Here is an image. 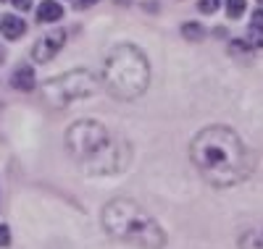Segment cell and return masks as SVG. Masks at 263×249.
I'll return each instance as SVG.
<instances>
[{"mask_svg": "<svg viewBox=\"0 0 263 249\" xmlns=\"http://www.w3.org/2000/svg\"><path fill=\"white\" fill-rule=\"evenodd\" d=\"M11 3L18 8V11H29V6H32V0H11Z\"/></svg>", "mask_w": 263, "mask_h": 249, "instance_id": "2e32d148", "label": "cell"}, {"mask_svg": "<svg viewBox=\"0 0 263 249\" xmlns=\"http://www.w3.org/2000/svg\"><path fill=\"white\" fill-rule=\"evenodd\" d=\"M66 144L77 157L98 155L108 147V131L98 121H77L66 134Z\"/></svg>", "mask_w": 263, "mask_h": 249, "instance_id": "5b68a950", "label": "cell"}, {"mask_svg": "<svg viewBox=\"0 0 263 249\" xmlns=\"http://www.w3.org/2000/svg\"><path fill=\"white\" fill-rule=\"evenodd\" d=\"M3 3H6V0H3Z\"/></svg>", "mask_w": 263, "mask_h": 249, "instance_id": "d6986e66", "label": "cell"}, {"mask_svg": "<svg viewBox=\"0 0 263 249\" xmlns=\"http://www.w3.org/2000/svg\"><path fill=\"white\" fill-rule=\"evenodd\" d=\"M218 6H221V0H197V8H200V13H216Z\"/></svg>", "mask_w": 263, "mask_h": 249, "instance_id": "5bb4252c", "label": "cell"}, {"mask_svg": "<svg viewBox=\"0 0 263 249\" xmlns=\"http://www.w3.org/2000/svg\"><path fill=\"white\" fill-rule=\"evenodd\" d=\"M0 60H3V48H0Z\"/></svg>", "mask_w": 263, "mask_h": 249, "instance_id": "ac0fdd59", "label": "cell"}, {"mask_svg": "<svg viewBox=\"0 0 263 249\" xmlns=\"http://www.w3.org/2000/svg\"><path fill=\"white\" fill-rule=\"evenodd\" d=\"M192 160L213 186H232L245 173V147L234 131L211 126L195 137Z\"/></svg>", "mask_w": 263, "mask_h": 249, "instance_id": "6da1fadb", "label": "cell"}, {"mask_svg": "<svg viewBox=\"0 0 263 249\" xmlns=\"http://www.w3.org/2000/svg\"><path fill=\"white\" fill-rule=\"evenodd\" d=\"M103 223L105 229L111 231L114 236L132 241V244H140L147 249H161L163 246V231L161 225L153 220L142 208L132 205L126 199H116L105 208L103 213Z\"/></svg>", "mask_w": 263, "mask_h": 249, "instance_id": "3957f363", "label": "cell"}, {"mask_svg": "<svg viewBox=\"0 0 263 249\" xmlns=\"http://www.w3.org/2000/svg\"><path fill=\"white\" fill-rule=\"evenodd\" d=\"M98 0H79V8H87V6H95Z\"/></svg>", "mask_w": 263, "mask_h": 249, "instance_id": "e0dca14e", "label": "cell"}, {"mask_svg": "<svg viewBox=\"0 0 263 249\" xmlns=\"http://www.w3.org/2000/svg\"><path fill=\"white\" fill-rule=\"evenodd\" d=\"M63 16V8L55 3V0H42L40 8H37V21H58Z\"/></svg>", "mask_w": 263, "mask_h": 249, "instance_id": "30bf717a", "label": "cell"}, {"mask_svg": "<svg viewBox=\"0 0 263 249\" xmlns=\"http://www.w3.org/2000/svg\"><path fill=\"white\" fill-rule=\"evenodd\" d=\"M248 42L253 48H263V8H255V13H253V24L248 29Z\"/></svg>", "mask_w": 263, "mask_h": 249, "instance_id": "9c48e42d", "label": "cell"}, {"mask_svg": "<svg viewBox=\"0 0 263 249\" xmlns=\"http://www.w3.org/2000/svg\"><path fill=\"white\" fill-rule=\"evenodd\" d=\"M182 34H184L190 42H200V39H203V27H200V24H192V21H190V24L182 27Z\"/></svg>", "mask_w": 263, "mask_h": 249, "instance_id": "4fadbf2b", "label": "cell"}, {"mask_svg": "<svg viewBox=\"0 0 263 249\" xmlns=\"http://www.w3.org/2000/svg\"><path fill=\"white\" fill-rule=\"evenodd\" d=\"M24 29H27V24L18 16H3L0 18V32H3L6 39H18L24 34Z\"/></svg>", "mask_w": 263, "mask_h": 249, "instance_id": "ba28073f", "label": "cell"}, {"mask_svg": "<svg viewBox=\"0 0 263 249\" xmlns=\"http://www.w3.org/2000/svg\"><path fill=\"white\" fill-rule=\"evenodd\" d=\"M239 246L242 249H263V231H250L239 239Z\"/></svg>", "mask_w": 263, "mask_h": 249, "instance_id": "8fae6325", "label": "cell"}, {"mask_svg": "<svg viewBox=\"0 0 263 249\" xmlns=\"http://www.w3.org/2000/svg\"><path fill=\"white\" fill-rule=\"evenodd\" d=\"M92 92H95V79L90 71H69L45 84V100H50L55 108L82 100V97H90Z\"/></svg>", "mask_w": 263, "mask_h": 249, "instance_id": "277c9868", "label": "cell"}, {"mask_svg": "<svg viewBox=\"0 0 263 249\" xmlns=\"http://www.w3.org/2000/svg\"><path fill=\"white\" fill-rule=\"evenodd\" d=\"M248 8V0H227V16L229 18H239Z\"/></svg>", "mask_w": 263, "mask_h": 249, "instance_id": "7c38bea8", "label": "cell"}, {"mask_svg": "<svg viewBox=\"0 0 263 249\" xmlns=\"http://www.w3.org/2000/svg\"><path fill=\"white\" fill-rule=\"evenodd\" d=\"M63 42H66V32L63 29H53L48 32L45 37H40L34 42V50H32V58L37 63H48L61 48H63Z\"/></svg>", "mask_w": 263, "mask_h": 249, "instance_id": "8992f818", "label": "cell"}, {"mask_svg": "<svg viewBox=\"0 0 263 249\" xmlns=\"http://www.w3.org/2000/svg\"><path fill=\"white\" fill-rule=\"evenodd\" d=\"M11 244V231L8 225H0V246H8Z\"/></svg>", "mask_w": 263, "mask_h": 249, "instance_id": "9a60e30c", "label": "cell"}, {"mask_svg": "<svg viewBox=\"0 0 263 249\" xmlns=\"http://www.w3.org/2000/svg\"><path fill=\"white\" fill-rule=\"evenodd\" d=\"M103 79L114 97L119 100L140 97L150 81V66H147L145 53L135 48V45H116L105 58Z\"/></svg>", "mask_w": 263, "mask_h": 249, "instance_id": "7a4b0ae2", "label": "cell"}, {"mask_svg": "<svg viewBox=\"0 0 263 249\" xmlns=\"http://www.w3.org/2000/svg\"><path fill=\"white\" fill-rule=\"evenodd\" d=\"M11 84H13V89H18V92H32L34 89V69L18 66V69L13 71V76H11Z\"/></svg>", "mask_w": 263, "mask_h": 249, "instance_id": "52a82bcc", "label": "cell"}]
</instances>
